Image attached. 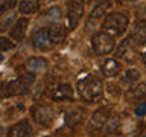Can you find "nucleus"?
Instances as JSON below:
<instances>
[{"label":"nucleus","mask_w":146,"mask_h":137,"mask_svg":"<svg viewBox=\"0 0 146 137\" xmlns=\"http://www.w3.org/2000/svg\"><path fill=\"white\" fill-rule=\"evenodd\" d=\"M78 93L84 100H87L88 104L96 102L98 99L102 98V82L99 78H96L93 75H85L84 78H81L78 81Z\"/></svg>","instance_id":"1"},{"label":"nucleus","mask_w":146,"mask_h":137,"mask_svg":"<svg viewBox=\"0 0 146 137\" xmlns=\"http://www.w3.org/2000/svg\"><path fill=\"white\" fill-rule=\"evenodd\" d=\"M129 23V18L125 12H111L108 14L107 18L104 20V32H107L110 35H123Z\"/></svg>","instance_id":"2"},{"label":"nucleus","mask_w":146,"mask_h":137,"mask_svg":"<svg viewBox=\"0 0 146 137\" xmlns=\"http://www.w3.org/2000/svg\"><path fill=\"white\" fill-rule=\"evenodd\" d=\"M91 46H93L94 53L99 55V57H102V55H107L110 52H113L114 46H116V40H114L113 35L107 34V32H98V34L93 35Z\"/></svg>","instance_id":"3"},{"label":"nucleus","mask_w":146,"mask_h":137,"mask_svg":"<svg viewBox=\"0 0 146 137\" xmlns=\"http://www.w3.org/2000/svg\"><path fill=\"white\" fill-rule=\"evenodd\" d=\"M34 82V75H21L6 84V96H20L31 88Z\"/></svg>","instance_id":"4"},{"label":"nucleus","mask_w":146,"mask_h":137,"mask_svg":"<svg viewBox=\"0 0 146 137\" xmlns=\"http://www.w3.org/2000/svg\"><path fill=\"white\" fill-rule=\"evenodd\" d=\"M84 15V5H82L79 0H70L67 5V23L70 29H75V27L79 25L81 18Z\"/></svg>","instance_id":"5"},{"label":"nucleus","mask_w":146,"mask_h":137,"mask_svg":"<svg viewBox=\"0 0 146 137\" xmlns=\"http://www.w3.org/2000/svg\"><path fill=\"white\" fill-rule=\"evenodd\" d=\"M52 44H53V41L50 40V35H49V32L47 29H38L34 34V46L36 49H40V50H47L52 47Z\"/></svg>","instance_id":"6"},{"label":"nucleus","mask_w":146,"mask_h":137,"mask_svg":"<svg viewBox=\"0 0 146 137\" xmlns=\"http://www.w3.org/2000/svg\"><path fill=\"white\" fill-rule=\"evenodd\" d=\"M108 120V111L105 108H99L93 113V116L90 119V123H88V131H98L100 130L105 123Z\"/></svg>","instance_id":"7"},{"label":"nucleus","mask_w":146,"mask_h":137,"mask_svg":"<svg viewBox=\"0 0 146 137\" xmlns=\"http://www.w3.org/2000/svg\"><path fill=\"white\" fill-rule=\"evenodd\" d=\"M34 117L40 125L46 126L53 119V110L49 105H40V107L34 108Z\"/></svg>","instance_id":"8"},{"label":"nucleus","mask_w":146,"mask_h":137,"mask_svg":"<svg viewBox=\"0 0 146 137\" xmlns=\"http://www.w3.org/2000/svg\"><path fill=\"white\" fill-rule=\"evenodd\" d=\"M8 137H32V128L27 120H20L8 131Z\"/></svg>","instance_id":"9"},{"label":"nucleus","mask_w":146,"mask_h":137,"mask_svg":"<svg viewBox=\"0 0 146 137\" xmlns=\"http://www.w3.org/2000/svg\"><path fill=\"white\" fill-rule=\"evenodd\" d=\"M27 26H29V20H27V18H20V20L15 21V25L12 26V29H11L9 34H11V37L14 40L20 41L23 37H25V34H26Z\"/></svg>","instance_id":"10"},{"label":"nucleus","mask_w":146,"mask_h":137,"mask_svg":"<svg viewBox=\"0 0 146 137\" xmlns=\"http://www.w3.org/2000/svg\"><path fill=\"white\" fill-rule=\"evenodd\" d=\"M120 63L117 61V59H114V58H110L107 59V61L104 63V66H102V72H104V75L105 76H108V78H111V76H116L119 72H120Z\"/></svg>","instance_id":"11"},{"label":"nucleus","mask_w":146,"mask_h":137,"mask_svg":"<svg viewBox=\"0 0 146 137\" xmlns=\"http://www.w3.org/2000/svg\"><path fill=\"white\" fill-rule=\"evenodd\" d=\"M131 38H134L132 41H135V43L140 44V46L146 44V21H139L137 23Z\"/></svg>","instance_id":"12"},{"label":"nucleus","mask_w":146,"mask_h":137,"mask_svg":"<svg viewBox=\"0 0 146 137\" xmlns=\"http://www.w3.org/2000/svg\"><path fill=\"white\" fill-rule=\"evenodd\" d=\"M72 98H73V88L68 84L58 85L56 88L53 90V99L55 100H64V99L70 100Z\"/></svg>","instance_id":"13"},{"label":"nucleus","mask_w":146,"mask_h":137,"mask_svg":"<svg viewBox=\"0 0 146 137\" xmlns=\"http://www.w3.org/2000/svg\"><path fill=\"white\" fill-rule=\"evenodd\" d=\"M146 98V82H140V84L134 85L132 88L128 90L126 99L134 100V99H145Z\"/></svg>","instance_id":"14"},{"label":"nucleus","mask_w":146,"mask_h":137,"mask_svg":"<svg viewBox=\"0 0 146 137\" xmlns=\"http://www.w3.org/2000/svg\"><path fill=\"white\" fill-rule=\"evenodd\" d=\"M116 55L119 58H129L131 55H134V46H132V38L128 37V38L123 40V43L119 46Z\"/></svg>","instance_id":"15"},{"label":"nucleus","mask_w":146,"mask_h":137,"mask_svg":"<svg viewBox=\"0 0 146 137\" xmlns=\"http://www.w3.org/2000/svg\"><path fill=\"white\" fill-rule=\"evenodd\" d=\"M46 66H47V61L43 57H32L26 63V67L32 72H40L43 68H46Z\"/></svg>","instance_id":"16"},{"label":"nucleus","mask_w":146,"mask_h":137,"mask_svg":"<svg viewBox=\"0 0 146 137\" xmlns=\"http://www.w3.org/2000/svg\"><path fill=\"white\" fill-rule=\"evenodd\" d=\"M38 8H40V5L36 2H34V0H23V2H20V5H18V11L21 14H25V15L36 12Z\"/></svg>","instance_id":"17"},{"label":"nucleus","mask_w":146,"mask_h":137,"mask_svg":"<svg viewBox=\"0 0 146 137\" xmlns=\"http://www.w3.org/2000/svg\"><path fill=\"white\" fill-rule=\"evenodd\" d=\"M47 32H49L50 40H52L53 43H59V41H62L64 37H66V29H64L62 26H50V27H47Z\"/></svg>","instance_id":"18"},{"label":"nucleus","mask_w":146,"mask_h":137,"mask_svg":"<svg viewBox=\"0 0 146 137\" xmlns=\"http://www.w3.org/2000/svg\"><path fill=\"white\" fill-rule=\"evenodd\" d=\"M104 15H105V8L98 6V5H96V8L90 12V15H88V26L98 25V21H99V20H102V17H104Z\"/></svg>","instance_id":"19"},{"label":"nucleus","mask_w":146,"mask_h":137,"mask_svg":"<svg viewBox=\"0 0 146 137\" xmlns=\"http://www.w3.org/2000/svg\"><path fill=\"white\" fill-rule=\"evenodd\" d=\"M62 18V12L61 9H59L58 6H53L50 8L47 12H46V20H47L49 23H59Z\"/></svg>","instance_id":"20"},{"label":"nucleus","mask_w":146,"mask_h":137,"mask_svg":"<svg viewBox=\"0 0 146 137\" xmlns=\"http://www.w3.org/2000/svg\"><path fill=\"white\" fill-rule=\"evenodd\" d=\"M140 79V72L137 68H129V70L125 72V75L122 76V82L125 84H134L135 81Z\"/></svg>","instance_id":"21"},{"label":"nucleus","mask_w":146,"mask_h":137,"mask_svg":"<svg viewBox=\"0 0 146 137\" xmlns=\"http://www.w3.org/2000/svg\"><path fill=\"white\" fill-rule=\"evenodd\" d=\"M79 119H81V108L72 110V111L67 114V123H68V125H70V126L76 125Z\"/></svg>","instance_id":"22"},{"label":"nucleus","mask_w":146,"mask_h":137,"mask_svg":"<svg viewBox=\"0 0 146 137\" xmlns=\"http://www.w3.org/2000/svg\"><path fill=\"white\" fill-rule=\"evenodd\" d=\"M15 5H17V0H5L3 3H0V17H2L5 12L14 9V8H15Z\"/></svg>","instance_id":"23"},{"label":"nucleus","mask_w":146,"mask_h":137,"mask_svg":"<svg viewBox=\"0 0 146 137\" xmlns=\"http://www.w3.org/2000/svg\"><path fill=\"white\" fill-rule=\"evenodd\" d=\"M14 47V43L11 40L5 38V37H0V52H6V50L12 49Z\"/></svg>","instance_id":"24"},{"label":"nucleus","mask_w":146,"mask_h":137,"mask_svg":"<svg viewBox=\"0 0 146 137\" xmlns=\"http://www.w3.org/2000/svg\"><path fill=\"white\" fill-rule=\"evenodd\" d=\"M107 125H108V126H107V130H105V132H107V134H111V132L117 128V125H119V117H117V116L113 117V120H110Z\"/></svg>","instance_id":"25"},{"label":"nucleus","mask_w":146,"mask_h":137,"mask_svg":"<svg viewBox=\"0 0 146 137\" xmlns=\"http://www.w3.org/2000/svg\"><path fill=\"white\" fill-rule=\"evenodd\" d=\"M134 113H135V116H137V117H143L145 114H146V102L140 104V105H137L135 110H134Z\"/></svg>","instance_id":"26"},{"label":"nucleus","mask_w":146,"mask_h":137,"mask_svg":"<svg viewBox=\"0 0 146 137\" xmlns=\"http://www.w3.org/2000/svg\"><path fill=\"white\" fill-rule=\"evenodd\" d=\"M98 2V6H102V8H107L110 5V0H96Z\"/></svg>","instance_id":"27"},{"label":"nucleus","mask_w":146,"mask_h":137,"mask_svg":"<svg viewBox=\"0 0 146 137\" xmlns=\"http://www.w3.org/2000/svg\"><path fill=\"white\" fill-rule=\"evenodd\" d=\"M82 2H85V3H93V2H96V0H82Z\"/></svg>","instance_id":"28"},{"label":"nucleus","mask_w":146,"mask_h":137,"mask_svg":"<svg viewBox=\"0 0 146 137\" xmlns=\"http://www.w3.org/2000/svg\"><path fill=\"white\" fill-rule=\"evenodd\" d=\"M143 63H145V66H146V52L143 53Z\"/></svg>","instance_id":"29"},{"label":"nucleus","mask_w":146,"mask_h":137,"mask_svg":"<svg viewBox=\"0 0 146 137\" xmlns=\"http://www.w3.org/2000/svg\"><path fill=\"white\" fill-rule=\"evenodd\" d=\"M2 61H3V55L0 53V63H2Z\"/></svg>","instance_id":"30"},{"label":"nucleus","mask_w":146,"mask_h":137,"mask_svg":"<svg viewBox=\"0 0 146 137\" xmlns=\"http://www.w3.org/2000/svg\"><path fill=\"white\" fill-rule=\"evenodd\" d=\"M2 132H3V128H2V126H0V136H2Z\"/></svg>","instance_id":"31"},{"label":"nucleus","mask_w":146,"mask_h":137,"mask_svg":"<svg viewBox=\"0 0 146 137\" xmlns=\"http://www.w3.org/2000/svg\"><path fill=\"white\" fill-rule=\"evenodd\" d=\"M145 15H146V9H145Z\"/></svg>","instance_id":"32"}]
</instances>
